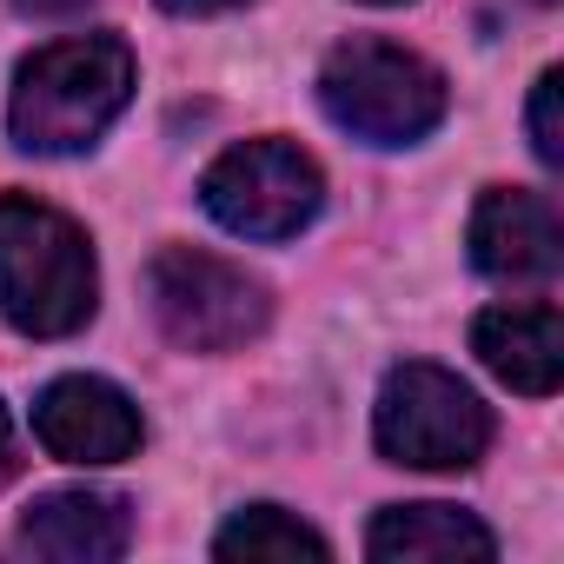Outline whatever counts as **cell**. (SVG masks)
Segmentation results:
<instances>
[{
  "label": "cell",
  "mask_w": 564,
  "mask_h": 564,
  "mask_svg": "<svg viewBox=\"0 0 564 564\" xmlns=\"http://www.w3.org/2000/svg\"><path fill=\"white\" fill-rule=\"evenodd\" d=\"M133 80H140V67L120 34H67L14 67L8 133L21 153H41V160L87 153L127 113Z\"/></svg>",
  "instance_id": "6da1fadb"
},
{
  "label": "cell",
  "mask_w": 564,
  "mask_h": 564,
  "mask_svg": "<svg viewBox=\"0 0 564 564\" xmlns=\"http://www.w3.org/2000/svg\"><path fill=\"white\" fill-rule=\"evenodd\" d=\"M100 313V259L80 219L0 193V319L28 339H74Z\"/></svg>",
  "instance_id": "7a4b0ae2"
},
{
  "label": "cell",
  "mask_w": 564,
  "mask_h": 564,
  "mask_svg": "<svg viewBox=\"0 0 564 564\" xmlns=\"http://www.w3.org/2000/svg\"><path fill=\"white\" fill-rule=\"evenodd\" d=\"M319 107L339 133L366 140V147H419L445 127L452 87L425 54H412L399 41L352 34L319 67Z\"/></svg>",
  "instance_id": "3957f363"
},
{
  "label": "cell",
  "mask_w": 564,
  "mask_h": 564,
  "mask_svg": "<svg viewBox=\"0 0 564 564\" xmlns=\"http://www.w3.org/2000/svg\"><path fill=\"white\" fill-rule=\"evenodd\" d=\"M372 438L405 471H471L491 452V405L445 366L405 359L386 372Z\"/></svg>",
  "instance_id": "277c9868"
},
{
  "label": "cell",
  "mask_w": 564,
  "mask_h": 564,
  "mask_svg": "<svg viewBox=\"0 0 564 564\" xmlns=\"http://www.w3.org/2000/svg\"><path fill=\"white\" fill-rule=\"evenodd\" d=\"M147 306L180 352H239L265 333L272 293L219 252L160 246L147 265Z\"/></svg>",
  "instance_id": "5b68a950"
},
{
  "label": "cell",
  "mask_w": 564,
  "mask_h": 564,
  "mask_svg": "<svg viewBox=\"0 0 564 564\" xmlns=\"http://www.w3.org/2000/svg\"><path fill=\"white\" fill-rule=\"evenodd\" d=\"M199 206H206L226 232L259 239V246L300 239V232L319 219V206H326V173H319V160H313L306 147L279 140V133L239 140V147H226V153L206 166Z\"/></svg>",
  "instance_id": "8992f818"
},
{
  "label": "cell",
  "mask_w": 564,
  "mask_h": 564,
  "mask_svg": "<svg viewBox=\"0 0 564 564\" xmlns=\"http://www.w3.org/2000/svg\"><path fill=\"white\" fill-rule=\"evenodd\" d=\"M34 438L61 465H120L140 452L147 425H140V405L113 379L67 372L34 399Z\"/></svg>",
  "instance_id": "52a82bcc"
},
{
  "label": "cell",
  "mask_w": 564,
  "mask_h": 564,
  "mask_svg": "<svg viewBox=\"0 0 564 564\" xmlns=\"http://www.w3.org/2000/svg\"><path fill=\"white\" fill-rule=\"evenodd\" d=\"M471 265L491 286H551L564 265V226L544 193L524 186H485L471 206Z\"/></svg>",
  "instance_id": "ba28073f"
},
{
  "label": "cell",
  "mask_w": 564,
  "mask_h": 564,
  "mask_svg": "<svg viewBox=\"0 0 564 564\" xmlns=\"http://www.w3.org/2000/svg\"><path fill=\"white\" fill-rule=\"evenodd\" d=\"M21 544L47 564H113L133 544V511L120 491H94V485L41 491L21 511Z\"/></svg>",
  "instance_id": "9c48e42d"
},
{
  "label": "cell",
  "mask_w": 564,
  "mask_h": 564,
  "mask_svg": "<svg viewBox=\"0 0 564 564\" xmlns=\"http://www.w3.org/2000/svg\"><path fill=\"white\" fill-rule=\"evenodd\" d=\"M471 352L478 366L524 392V399H551L564 386V319L557 306H491L471 319Z\"/></svg>",
  "instance_id": "30bf717a"
},
{
  "label": "cell",
  "mask_w": 564,
  "mask_h": 564,
  "mask_svg": "<svg viewBox=\"0 0 564 564\" xmlns=\"http://www.w3.org/2000/svg\"><path fill=\"white\" fill-rule=\"evenodd\" d=\"M379 564H491L498 538L458 505H386L366 531Z\"/></svg>",
  "instance_id": "8fae6325"
},
{
  "label": "cell",
  "mask_w": 564,
  "mask_h": 564,
  "mask_svg": "<svg viewBox=\"0 0 564 564\" xmlns=\"http://www.w3.org/2000/svg\"><path fill=\"white\" fill-rule=\"evenodd\" d=\"M213 557H219V564H300V557L326 564L333 544H326L306 518H293L286 505H246V511H232V518L219 524Z\"/></svg>",
  "instance_id": "7c38bea8"
},
{
  "label": "cell",
  "mask_w": 564,
  "mask_h": 564,
  "mask_svg": "<svg viewBox=\"0 0 564 564\" xmlns=\"http://www.w3.org/2000/svg\"><path fill=\"white\" fill-rule=\"evenodd\" d=\"M557 100H564V74L544 67L538 87H531V153H538L551 173L564 166V113H557Z\"/></svg>",
  "instance_id": "4fadbf2b"
},
{
  "label": "cell",
  "mask_w": 564,
  "mask_h": 564,
  "mask_svg": "<svg viewBox=\"0 0 564 564\" xmlns=\"http://www.w3.org/2000/svg\"><path fill=\"white\" fill-rule=\"evenodd\" d=\"M166 14H180V21H206V14H232V8H246V0H160Z\"/></svg>",
  "instance_id": "5bb4252c"
},
{
  "label": "cell",
  "mask_w": 564,
  "mask_h": 564,
  "mask_svg": "<svg viewBox=\"0 0 564 564\" xmlns=\"http://www.w3.org/2000/svg\"><path fill=\"white\" fill-rule=\"evenodd\" d=\"M21 14H41V21H67V14H80V8H94V0H14Z\"/></svg>",
  "instance_id": "9a60e30c"
},
{
  "label": "cell",
  "mask_w": 564,
  "mask_h": 564,
  "mask_svg": "<svg viewBox=\"0 0 564 564\" xmlns=\"http://www.w3.org/2000/svg\"><path fill=\"white\" fill-rule=\"evenodd\" d=\"M14 478V419H8V405H0V485Z\"/></svg>",
  "instance_id": "2e32d148"
},
{
  "label": "cell",
  "mask_w": 564,
  "mask_h": 564,
  "mask_svg": "<svg viewBox=\"0 0 564 564\" xmlns=\"http://www.w3.org/2000/svg\"><path fill=\"white\" fill-rule=\"evenodd\" d=\"M366 8H405V0H366Z\"/></svg>",
  "instance_id": "e0dca14e"
}]
</instances>
